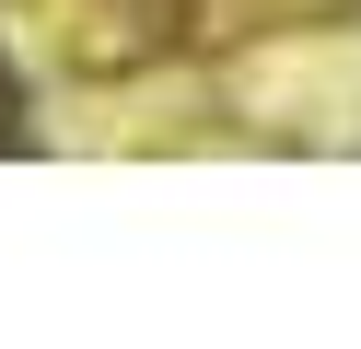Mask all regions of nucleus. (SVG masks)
<instances>
[{
	"mask_svg": "<svg viewBox=\"0 0 361 349\" xmlns=\"http://www.w3.org/2000/svg\"><path fill=\"white\" fill-rule=\"evenodd\" d=\"M12 116H24V93H12V70H0V140H12Z\"/></svg>",
	"mask_w": 361,
	"mask_h": 349,
	"instance_id": "1",
	"label": "nucleus"
}]
</instances>
